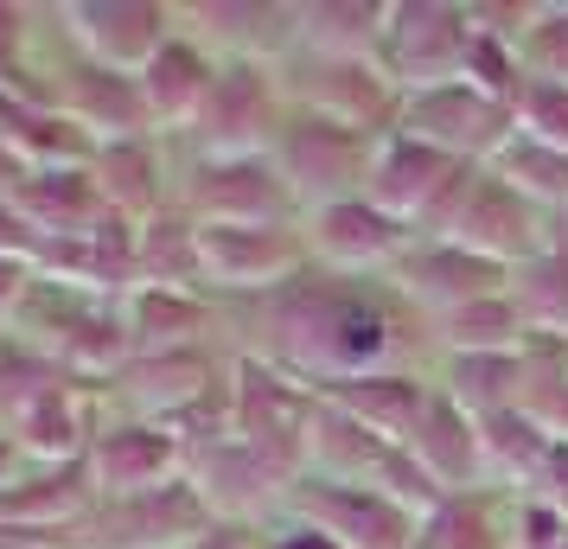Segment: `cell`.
Masks as SVG:
<instances>
[{
	"instance_id": "6da1fadb",
	"label": "cell",
	"mask_w": 568,
	"mask_h": 549,
	"mask_svg": "<svg viewBox=\"0 0 568 549\" xmlns=\"http://www.w3.org/2000/svg\"><path fill=\"white\" fill-rule=\"evenodd\" d=\"M256 326L268 333L256 358L294 370L301 384H338L364 370H389L403 352V319L384 307L364 275H294L275 294H256Z\"/></svg>"
},
{
	"instance_id": "7a4b0ae2",
	"label": "cell",
	"mask_w": 568,
	"mask_h": 549,
	"mask_svg": "<svg viewBox=\"0 0 568 549\" xmlns=\"http://www.w3.org/2000/svg\"><path fill=\"white\" fill-rule=\"evenodd\" d=\"M473 173H479V166H466V160L440 154V148H428V141H415V134L396 129V134L377 141L364 199H371L377 211H389L396 224H409V231L447 236V224H454V211H460Z\"/></svg>"
},
{
	"instance_id": "3957f363",
	"label": "cell",
	"mask_w": 568,
	"mask_h": 549,
	"mask_svg": "<svg viewBox=\"0 0 568 549\" xmlns=\"http://www.w3.org/2000/svg\"><path fill=\"white\" fill-rule=\"evenodd\" d=\"M371 160H377V134L333 122V115H313V109L287 115L282 134H275V166L287 173L294 199H313V211L358 199L352 185L371 180Z\"/></svg>"
},
{
	"instance_id": "277c9868",
	"label": "cell",
	"mask_w": 568,
	"mask_h": 549,
	"mask_svg": "<svg viewBox=\"0 0 568 549\" xmlns=\"http://www.w3.org/2000/svg\"><path fill=\"white\" fill-rule=\"evenodd\" d=\"M479 45L473 7H435V0H403L389 7L384 27V71L389 83L415 96V90H440V83L466 78V58Z\"/></svg>"
},
{
	"instance_id": "5b68a950",
	"label": "cell",
	"mask_w": 568,
	"mask_h": 549,
	"mask_svg": "<svg viewBox=\"0 0 568 549\" xmlns=\"http://www.w3.org/2000/svg\"><path fill=\"white\" fill-rule=\"evenodd\" d=\"M396 129L415 134V141H428V148H440V154L454 160H498V148L517 134V109L498 103V96H486L479 83H440V90H415V96H403V109H396Z\"/></svg>"
},
{
	"instance_id": "8992f818",
	"label": "cell",
	"mask_w": 568,
	"mask_h": 549,
	"mask_svg": "<svg viewBox=\"0 0 568 549\" xmlns=\"http://www.w3.org/2000/svg\"><path fill=\"white\" fill-rule=\"evenodd\" d=\"M313 416H320V390L301 384L294 370L268 365V358H243L236 365V384H231V428L243 441L268 447L275 460L301 472L307 467V435H313Z\"/></svg>"
},
{
	"instance_id": "52a82bcc",
	"label": "cell",
	"mask_w": 568,
	"mask_h": 549,
	"mask_svg": "<svg viewBox=\"0 0 568 549\" xmlns=\"http://www.w3.org/2000/svg\"><path fill=\"white\" fill-rule=\"evenodd\" d=\"M294 479L301 472L275 460L268 447L243 441V435H217V441H199L192 447V460H185V486L199 492L211 518H256L268 505H287L294 492Z\"/></svg>"
},
{
	"instance_id": "ba28073f",
	"label": "cell",
	"mask_w": 568,
	"mask_h": 549,
	"mask_svg": "<svg viewBox=\"0 0 568 549\" xmlns=\"http://www.w3.org/2000/svg\"><path fill=\"white\" fill-rule=\"evenodd\" d=\"M287 511L301 523H320L345 549H415V530H422V518L409 505H396L384 486H345V479H313V472L294 479Z\"/></svg>"
},
{
	"instance_id": "9c48e42d",
	"label": "cell",
	"mask_w": 568,
	"mask_h": 549,
	"mask_svg": "<svg viewBox=\"0 0 568 549\" xmlns=\"http://www.w3.org/2000/svg\"><path fill=\"white\" fill-rule=\"evenodd\" d=\"M275 71L256 58H236L217 71L205 109L192 122L199 160H236V154H275Z\"/></svg>"
},
{
	"instance_id": "30bf717a",
	"label": "cell",
	"mask_w": 568,
	"mask_h": 549,
	"mask_svg": "<svg viewBox=\"0 0 568 549\" xmlns=\"http://www.w3.org/2000/svg\"><path fill=\"white\" fill-rule=\"evenodd\" d=\"M542 217H549V211H542L537 199H524L511 180H498L491 166H479L473 185H466L460 211H454V224H447V236L466 243L473 256L517 268V262L542 256V250L556 243V231H542Z\"/></svg>"
},
{
	"instance_id": "8fae6325",
	"label": "cell",
	"mask_w": 568,
	"mask_h": 549,
	"mask_svg": "<svg viewBox=\"0 0 568 549\" xmlns=\"http://www.w3.org/2000/svg\"><path fill=\"white\" fill-rule=\"evenodd\" d=\"M185 205L199 224H287L294 185L275 166V154H236V160H199Z\"/></svg>"
},
{
	"instance_id": "7c38bea8",
	"label": "cell",
	"mask_w": 568,
	"mask_h": 549,
	"mask_svg": "<svg viewBox=\"0 0 568 549\" xmlns=\"http://www.w3.org/2000/svg\"><path fill=\"white\" fill-rule=\"evenodd\" d=\"M90 479H97V498H148L166 492L185 479V460L192 447L185 435H173L166 421H115L90 441Z\"/></svg>"
},
{
	"instance_id": "4fadbf2b",
	"label": "cell",
	"mask_w": 568,
	"mask_h": 549,
	"mask_svg": "<svg viewBox=\"0 0 568 549\" xmlns=\"http://www.w3.org/2000/svg\"><path fill=\"white\" fill-rule=\"evenodd\" d=\"M307 236L287 224H199V268L211 288L275 294L301 275Z\"/></svg>"
},
{
	"instance_id": "5bb4252c",
	"label": "cell",
	"mask_w": 568,
	"mask_h": 549,
	"mask_svg": "<svg viewBox=\"0 0 568 549\" xmlns=\"http://www.w3.org/2000/svg\"><path fill=\"white\" fill-rule=\"evenodd\" d=\"M389 288L403 301H422L435 314H454L466 301H486V294H511V268L505 262L473 256L454 236H428V243H409L403 262L389 268Z\"/></svg>"
},
{
	"instance_id": "9a60e30c",
	"label": "cell",
	"mask_w": 568,
	"mask_h": 549,
	"mask_svg": "<svg viewBox=\"0 0 568 549\" xmlns=\"http://www.w3.org/2000/svg\"><path fill=\"white\" fill-rule=\"evenodd\" d=\"M64 20L90 64L129 71V78H141L173 39V7H154V0H97V7L83 0V7H64Z\"/></svg>"
},
{
	"instance_id": "2e32d148",
	"label": "cell",
	"mask_w": 568,
	"mask_h": 549,
	"mask_svg": "<svg viewBox=\"0 0 568 549\" xmlns=\"http://www.w3.org/2000/svg\"><path fill=\"white\" fill-rule=\"evenodd\" d=\"M409 224H396L389 211H377L371 199H338V205H320L307 217V250L333 275H371V268H396L403 250H409Z\"/></svg>"
},
{
	"instance_id": "e0dca14e",
	"label": "cell",
	"mask_w": 568,
	"mask_h": 549,
	"mask_svg": "<svg viewBox=\"0 0 568 549\" xmlns=\"http://www.w3.org/2000/svg\"><path fill=\"white\" fill-rule=\"evenodd\" d=\"M109 384H115V396L129 409H141V421H166V428H180L199 409V396L217 390L199 345H185V352H134Z\"/></svg>"
},
{
	"instance_id": "ac0fdd59",
	"label": "cell",
	"mask_w": 568,
	"mask_h": 549,
	"mask_svg": "<svg viewBox=\"0 0 568 549\" xmlns=\"http://www.w3.org/2000/svg\"><path fill=\"white\" fill-rule=\"evenodd\" d=\"M7 199L27 211L45 236H97L109 224H129V217H115L103 205L90 166H27V180L13 185Z\"/></svg>"
},
{
	"instance_id": "d6986e66",
	"label": "cell",
	"mask_w": 568,
	"mask_h": 549,
	"mask_svg": "<svg viewBox=\"0 0 568 549\" xmlns=\"http://www.w3.org/2000/svg\"><path fill=\"white\" fill-rule=\"evenodd\" d=\"M409 454L422 460V472L435 479L440 492H466L486 479V447H479V416H466L447 390L428 396V409L415 421Z\"/></svg>"
},
{
	"instance_id": "ffe728a7",
	"label": "cell",
	"mask_w": 568,
	"mask_h": 549,
	"mask_svg": "<svg viewBox=\"0 0 568 549\" xmlns=\"http://www.w3.org/2000/svg\"><path fill=\"white\" fill-rule=\"evenodd\" d=\"M396 441H384L371 421H358L352 409H338L320 396V416L307 435V472L313 479H345V486H377L389 467Z\"/></svg>"
},
{
	"instance_id": "44dd1931",
	"label": "cell",
	"mask_w": 568,
	"mask_h": 549,
	"mask_svg": "<svg viewBox=\"0 0 568 549\" xmlns=\"http://www.w3.org/2000/svg\"><path fill=\"white\" fill-rule=\"evenodd\" d=\"M0 148L20 166H90V154H97V141L64 109L39 103V96H13V90H0Z\"/></svg>"
},
{
	"instance_id": "7402d4cb",
	"label": "cell",
	"mask_w": 568,
	"mask_h": 549,
	"mask_svg": "<svg viewBox=\"0 0 568 549\" xmlns=\"http://www.w3.org/2000/svg\"><path fill=\"white\" fill-rule=\"evenodd\" d=\"M320 396L326 403H338V409H352L358 421H371L384 441L409 447L415 421H422V409H428V384L415 377V370H364V377H338V384H320Z\"/></svg>"
},
{
	"instance_id": "603a6c76",
	"label": "cell",
	"mask_w": 568,
	"mask_h": 549,
	"mask_svg": "<svg viewBox=\"0 0 568 549\" xmlns=\"http://www.w3.org/2000/svg\"><path fill=\"white\" fill-rule=\"evenodd\" d=\"M217 58L199 52L185 32L166 39V52L141 71V96H148V115H154V129H192L199 122V109H205L211 83H217Z\"/></svg>"
},
{
	"instance_id": "cb8c5ba5",
	"label": "cell",
	"mask_w": 568,
	"mask_h": 549,
	"mask_svg": "<svg viewBox=\"0 0 568 549\" xmlns=\"http://www.w3.org/2000/svg\"><path fill=\"white\" fill-rule=\"evenodd\" d=\"M90 180L103 192V205L129 224H148L160 211V154L148 134H129V141H103L90 154Z\"/></svg>"
},
{
	"instance_id": "d4e9b609",
	"label": "cell",
	"mask_w": 568,
	"mask_h": 549,
	"mask_svg": "<svg viewBox=\"0 0 568 549\" xmlns=\"http://www.w3.org/2000/svg\"><path fill=\"white\" fill-rule=\"evenodd\" d=\"M134 275H141V288L199 294V282H205V268H199V217L154 211L148 224H134Z\"/></svg>"
},
{
	"instance_id": "484cf974",
	"label": "cell",
	"mask_w": 568,
	"mask_h": 549,
	"mask_svg": "<svg viewBox=\"0 0 568 549\" xmlns=\"http://www.w3.org/2000/svg\"><path fill=\"white\" fill-rule=\"evenodd\" d=\"M205 319L211 314L199 307V294H180V288H134L122 301V326H129L134 352H185V345H199Z\"/></svg>"
},
{
	"instance_id": "4316f807",
	"label": "cell",
	"mask_w": 568,
	"mask_h": 549,
	"mask_svg": "<svg viewBox=\"0 0 568 549\" xmlns=\"http://www.w3.org/2000/svg\"><path fill=\"white\" fill-rule=\"evenodd\" d=\"M524 384H530L524 352H454L440 390L454 396L466 416H498V409L524 403Z\"/></svg>"
},
{
	"instance_id": "83f0119b",
	"label": "cell",
	"mask_w": 568,
	"mask_h": 549,
	"mask_svg": "<svg viewBox=\"0 0 568 549\" xmlns=\"http://www.w3.org/2000/svg\"><path fill=\"white\" fill-rule=\"evenodd\" d=\"M389 7H294V45L320 58H377Z\"/></svg>"
},
{
	"instance_id": "f1b7e54d",
	"label": "cell",
	"mask_w": 568,
	"mask_h": 549,
	"mask_svg": "<svg viewBox=\"0 0 568 549\" xmlns=\"http://www.w3.org/2000/svg\"><path fill=\"white\" fill-rule=\"evenodd\" d=\"M192 20V32H205V39H217L224 52L236 58H268L282 52V45H294V7H192L185 13Z\"/></svg>"
},
{
	"instance_id": "f546056e",
	"label": "cell",
	"mask_w": 568,
	"mask_h": 549,
	"mask_svg": "<svg viewBox=\"0 0 568 549\" xmlns=\"http://www.w3.org/2000/svg\"><path fill=\"white\" fill-rule=\"evenodd\" d=\"M511 301L517 314H524V326L530 333H562L568 339V236H556L542 256L517 262L511 268Z\"/></svg>"
},
{
	"instance_id": "4dcf8cb0",
	"label": "cell",
	"mask_w": 568,
	"mask_h": 549,
	"mask_svg": "<svg viewBox=\"0 0 568 549\" xmlns=\"http://www.w3.org/2000/svg\"><path fill=\"white\" fill-rule=\"evenodd\" d=\"M479 447H486V479H511V492H530L556 441L524 409H498V416H479Z\"/></svg>"
},
{
	"instance_id": "1f68e13d",
	"label": "cell",
	"mask_w": 568,
	"mask_h": 549,
	"mask_svg": "<svg viewBox=\"0 0 568 549\" xmlns=\"http://www.w3.org/2000/svg\"><path fill=\"white\" fill-rule=\"evenodd\" d=\"M440 345L454 352H524V314H517L511 294H486V301H466L454 314H435Z\"/></svg>"
},
{
	"instance_id": "d6a6232c",
	"label": "cell",
	"mask_w": 568,
	"mask_h": 549,
	"mask_svg": "<svg viewBox=\"0 0 568 549\" xmlns=\"http://www.w3.org/2000/svg\"><path fill=\"white\" fill-rule=\"evenodd\" d=\"M491 173L498 180H511L524 199H537L542 211L568 205V154L562 148H549V141H530V134H511L498 160H491Z\"/></svg>"
},
{
	"instance_id": "836d02e7",
	"label": "cell",
	"mask_w": 568,
	"mask_h": 549,
	"mask_svg": "<svg viewBox=\"0 0 568 549\" xmlns=\"http://www.w3.org/2000/svg\"><path fill=\"white\" fill-rule=\"evenodd\" d=\"M415 549H498V537H491V518L479 498L466 492H447L422 518V530H415Z\"/></svg>"
},
{
	"instance_id": "e575fe53",
	"label": "cell",
	"mask_w": 568,
	"mask_h": 549,
	"mask_svg": "<svg viewBox=\"0 0 568 549\" xmlns=\"http://www.w3.org/2000/svg\"><path fill=\"white\" fill-rule=\"evenodd\" d=\"M517 134L549 141V148L568 154V83H549V78L524 83V96H517Z\"/></svg>"
},
{
	"instance_id": "d590c367",
	"label": "cell",
	"mask_w": 568,
	"mask_h": 549,
	"mask_svg": "<svg viewBox=\"0 0 568 549\" xmlns=\"http://www.w3.org/2000/svg\"><path fill=\"white\" fill-rule=\"evenodd\" d=\"M511 549H568V518L542 498H511Z\"/></svg>"
},
{
	"instance_id": "8d00e7d4",
	"label": "cell",
	"mask_w": 568,
	"mask_h": 549,
	"mask_svg": "<svg viewBox=\"0 0 568 549\" xmlns=\"http://www.w3.org/2000/svg\"><path fill=\"white\" fill-rule=\"evenodd\" d=\"M517 409L537 421L549 441H568V370H556V377H530Z\"/></svg>"
},
{
	"instance_id": "74e56055",
	"label": "cell",
	"mask_w": 568,
	"mask_h": 549,
	"mask_svg": "<svg viewBox=\"0 0 568 549\" xmlns=\"http://www.w3.org/2000/svg\"><path fill=\"white\" fill-rule=\"evenodd\" d=\"M27 13L20 7H0V90H13V96H39L45 103V90H32L20 78V45H27V27H20Z\"/></svg>"
},
{
	"instance_id": "f35d334b",
	"label": "cell",
	"mask_w": 568,
	"mask_h": 549,
	"mask_svg": "<svg viewBox=\"0 0 568 549\" xmlns=\"http://www.w3.org/2000/svg\"><path fill=\"white\" fill-rule=\"evenodd\" d=\"M39 250H45V231H39V224H32L27 211L13 205V199H0V256L7 262H39Z\"/></svg>"
},
{
	"instance_id": "ab89813d",
	"label": "cell",
	"mask_w": 568,
	"mask_h": 549,
	"mask_svg": "<svg viewBox=\"0 0 568 549\" xmlns=\"http://www.w3.org/2000/svg\"><path fill=\"white\" fill-rule=\"evenodd\" d=\"M530 498H542V505H556L568 518V441L549 447V460L537 467V479H530Z\"/></svg>"
},
{
	"instance_id": "60d3db41",
	"label": "cell",
	"mask_w": 568,
	"mask_h": 549,
	"mask_svg": "<svg viewBox=\"0 0 568 549\" xmlns=\"http://www.w3.org/2000/svg\"><path fill=\"white\" fill-rule=\"evenodd\" d=\"M27 288H32V268H27V262H7V256H0V333H13Z\"/></svg>"
},
{
	"instance_id": "b9f144b4",
	"label": "cell",
	"mask_w": 568,
	"mask_h": 549,
	"mask_svg": "<svg viewBox=\"0 0 568 549\" xmlns=\"http://www.w3.org/2000/svg\"><path fill=\"white\" fill-rule=\"evenodd\" d=\"M262 549H345L338 543V537H326V530H320V523H282V530H268V537H262Z\"/></svg>"
},
{
	"instance_id": "7bdbcfd3",
	"label": "cell",
	"mask_w": 568,
	"mask_h": 549,
	"mask_svg": "<svg viewBox=\"0 0 568 549\" xmlns=\"http://www.w3.org/2000/svg\"><path fill=\"white\" fill-rule=\"evenodd\" d=\"M185 549H262V543L250 537V530H231V523H205V530H199V537H192Z\"/></svg>"
},
{
	"instance_id": "ee69618b",
	"label": "cell",
	"mask_w": 568,
	"mask_h": 549,
	"mask_svg": "<svg viewBox=\"0 0 568 549\" xmlns=\"http://www.w3.org/2000/svg\"><path fill=\"white\" fill-rule=\"evenodd\" d=\"M20 180H27V166H20V160H13L7 148H0V199H7V192H13Z\"/></svg>"
},
{
	"instance_id": "f6af8a7d",
	"label": "cell",
	"mask_w": 568,
	"mask_h": 549,
	"mask_svg": "<svg viewBox=\"0 0 568 549\" xmlns=\"http://www.w3.org/2000/svg\"><path fill=\"white\" fill-rule=\"evenodd\" d=\"M13 454H27V447H20L13 435H7V428H0V486L13 479Z\"/></svg>"
}]
</instances>
